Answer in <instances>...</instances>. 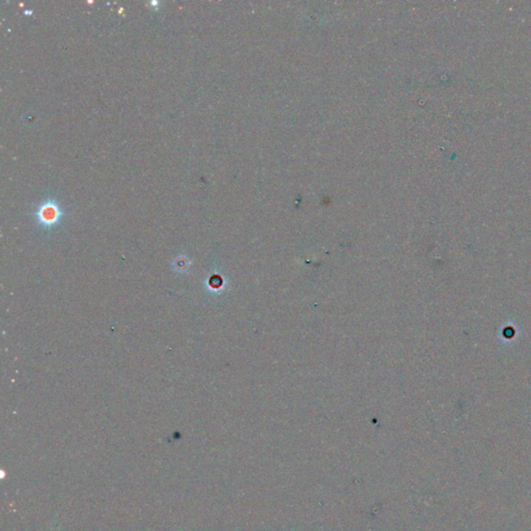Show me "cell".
Returning <instances> with one entry per match:
<instances>
[{
  "label": "cell",
  "instance_id": "1",
  "mask_svg": "<svg viewBox=\"0 0 531 531\" xmlns=\"http://www.w3.org/2000/svg\"><path fill=\"white\" fill-rule=\"evenodd\" d=\"M61 215V208L54 198H49L43 201L37 212L39 221L44 225H52L56 223L60 219Z\"/></svg>",
  "mask_w": 531,
  "mask_h": 531
},
{
  "label": "cell",
  "instance_id": "2",
  "mask_svg": "<svg viewBox=\"0 0 531 531\" xmlns=\"http://www.w3.org/2000/svg\"><path fill=\"white\" fill-rule=\"evenodd\" d=\"M149 4L153 6H159V3H157V2H150Z\"/></svg>",
  "mask_w": 531,
  "mask_h": 531
},
{
  "label": "cell",
  "instance_id": "3",
  "mask_svg": "<svg viewBox=\"0 0 531 531\" xmlns=\"http://www.w3.org/2000/svg\"><path fill=\"white\" fill-rule=\"evenodd\" d=\"M24 13H25V14H31L33 12H31V11H25Z\"/></svg>",
  "mask_w": 531,
  "mask_h": 531
}]
</instances>
